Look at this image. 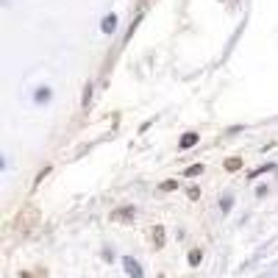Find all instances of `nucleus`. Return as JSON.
Returning a JSON list of instances; mask_svg holds the SVG:
<instances>
[{
    "label": "nucleus",
    "mask_w": 278,
    "mask_h": 278,
    "mask_svg": "<svg viewBox=\"0 0 278 278\" xmlns=\"http://www.w3.org/2000/svg\"><path fill=\"white\" fill-rule=\"evenodd\" d=\"M122 267H125V272L131 278H142V267L136 264V261L131 259V256H125V259H122Z\"/></svg>",
    "instance_id": "1"
},
{
    "label": "nucleus",
    "mask_w": 278,
    "mask_h": 278,
    "mask_svg": "<svg viewBox=\"0 0 278 278\" xmlns=\"http://www.w3.org/2000/svg\"><path fill=\"white\" fill-rule=\"evenodd\" d=\"M195 142H198V133H187V136H181V151H187V148H192Z\"/></svg>",
    "instance_id": "2"
},
{
    "label": "nucleus",
    "mask_w": 278,
    "mask_h": 278,
    "mask_svg": "<svg viewBox=\"0 0 278 278\" xmlns=\"http://www.w3.org/2000/svg\"><path fill=\"white\" fill-rule=\"evenodd\" d=\"M200 173H203V164H192V167H187V170H184V176H187V178L200 176Z\"/></svg>",
    "instance_id": "3"
},
{
    "label": "nucleus",
    "mask_w": 278,
    "mask_h": 278,
    "mask_svg": "<svg viewBox=\"0 0 278 278\" xmlns=\"http://www.w3.org/2000/svg\"><path fill=\"white\" fill-rule=\"evenodd\" d=\"M200 259H203V253H200L198 248L189 250V264H192V267H198V264H200Z\"/></svg>",
    "instance_id": "4"
},
{
    "label": "nucleus",
    "mask_w": 278,
    "mask_h": 278,
    "mask_svg": "<svg viewBox=\"0 0 278 278\" xmlns=\"http://www.w3.org/2000/svg\"><path fill=\"white\" fill-rule=\"evenodd\" d=\"M131 214H133V209H131V206H125V209H120V212L111 214V220H122V217H131Z\"/></svg>",
    "instance_id": "5"
},
{
    "label": "nucleus",
    "mask_w": 278,
    "mask_h": 278,
    "mask_svg": "<svg viewBox=\"0 0 278 278\" xmlns=\"http://www.w3.org/2000/svg\"><path fill=\"white\" fill-rule=\"evenodd\" d=\"M114 25H117L114 14H111V17H106V20H103V31H106V34H109V31H114Z\"/></svg>",
    "instance_id": "6"
},
{
    "label": "nucleus",
    "mask_w": 278,
    "mask_h": 278,
    "mask_svg": "<svg viewBox=\"0 0 278 278\" xmlns=\"http://www.w3.org/2000/svg\"><path fill=\"white\" fill-rule=\"evenodd\" d=\"M153 236H156V245H162V242H164V228H162V225L153 228Z\"/></svg>",
    "instance_id": "7"
},
{
    "label": "nucleus",
    "mask_w": 278,
    "mask_h": 278,
    "mask_svg": "<svg viewBox=\"0 0 278 278\" xmlns=\"http://www.w3.org/2000/svg\"><path fill=\"white\" fill-rule=\"evenodd\" d=\"M239 159H228V162H225V167H228V170H236V167H239Z\"/></svg>",
    "instance_id": "8"
},
{
    "label": "nucleus",
    "mask_w": 278,
    "mask_h": 278,
    "mask_svg": "<svg viewBox=\"0 0 278 278\" xmlns=\"http://www.w3.org/2000/svg\"><path fill=\"white\" fill-rule=\"evenodd\" d=\"M176 187H178L176 181H164V184H162V189H167V192H170V189H176Z\"/></svg>",
    "instance_id": "9"
},
{
    "label": "nucleus",
    "mask_w": 278,
    "mask_h": 278,
    "mask_svg": "<svg viewBox=\"0 0 278 278\" xmlns=\"http://www.w3.org/2000/svg\"><path fill=\"white\" fill-rule=\"evenodd\" d=\"M89 97H92V86H86V95H84V106H89Z\"/></svg>",
    "instance_id": "10"
}]
</instances>
